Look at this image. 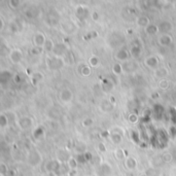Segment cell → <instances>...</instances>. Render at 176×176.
<instances>
[{"mask_svg":"<svg viewBox=\"0 0 176 176\" xmlns=\"http://www.w3.org/2000/svg\"><path fill=\"white\" fill-rule=\"evenodd\" d=\"M46 67L48 70L50 71H58L62 69L63 67L66 65V60L62 57H57V56H50L48 57L45 60Z\"/></svg>","mask_w":176,"mask_h":176,"instance_id":"obj_1","label":"cell"},{"mask_svg":"<svg viewBox=\"0 0 176 176\" xmlns=\"http://www.w3.org/2000/svg\"><path fill=\"white\" fill-rule=\"evenodd\" d=\"M59 98H60V100L62 101L63 103H65V104L70 103L72 101V99H73V93H72V91L70 89L64 88L60 91V93H59Z\"/></svg>","mask_w":176,"mask_h":176,"instance_id":"obj_2","label":"cell"},{"mask_svg":"<svg viewBox=\"0 0 176 176\" xmlns=\"http://www.w3.org/2000/svg\"><path fill=\"white\" fill-rule=\"evenodd\" d=\"M159 64H160V60H159L158 57L156 56H149L144 60V65H145L147 68L151 69V70L158 69Z\"/></svg>","mask_w":176,"mask_h":176,"instance_id":"obj_3","label":"cell"},{"mask_svg":"<svg viewBox=\"0 0 176 176\" xmlns=\"http://www.w3.org/2000/svg\"><path fill=\"white\" fill-rule=\"evenodd\" d=\"M18 125L22 130H29L33 127L34 125V120L31 118H28V116H24V118H20L18 120Z\"/></svg>","mask_w":176,"mask_h":176,"instance_id":"obj_4","label":"cell"},{"mask_svg":"<svg viewBox=\"0 0 176 176\" xmlns=\"http://www.w3.org/2000/svg\"><path fill=\"white\" fill-rule=\"evenodd\" d=\"M9 61L14 65L20 64L23 61V53L21 50H12L9 54Z\"/></svg>","mask_w":176,"mask_h":176,"instance_id":"obj_5","label":"cell"},{"mask_svg":"<svg viewBox=\"0 0 176 176\" xmlns=\"http://www.w3.org/2000/svg\"><path fill=\"white\" fill-rule=\"evenodd\" d=\"M109 138L113 144H115V145H120V144L123 142V133H120L118 131L112 132L111 134H110Z\"/></svg>","mask_w":176,"mask_h":176,"instance_id":"obj_6","label":"cell"},{"mask_svg":"<svg viewBox=\"0 0 176 176\" xmlns=\"http://www.w3.org/2000/svg\"><path fill=\"white\" fill-rule=\"evenodd\" d=\"M125 166H126V168L128 169V170H135L137 167V161L135 158H133V157H128V158H126V160H125Z\"/></svg>","mask_w":176,"mask_h":176,"instance_id":"obj_7","label":"cell"},{"mask_svg":"<svg viewBox=\"0 0 176 176\" xmlns=\"http://www.w3.org/2000/svg\"><path fill=\"white\" fill-rule=\"evenodd\" d=\"M115 58L118 59V61H120V62H126V61H129V54L127 50H120L116 52Z\"/></svg>","mask_w":176,"mask_h":176,"instance_id":"obj_8","label":"cell"},{"mask_svg":"<svg viewBox=\"0 0 176 176\" xmlns=\"http://www.w3.org/2000/svg\"><path fill=\"white\" fill-rule=\"evenodd\" d=\"M30 78H31V82H32L33 86H38V84L42 82V79H43V75H42L41 73H39V72H34V73L30 76Z\"/></svg>","mask_w":176,"mask_h":176,"instance_id":"obj_9","label":"cell"},{"mask_svg":"<svg viewBox=\"0 0 176 176\" xmlns=\"http://www.w3.org/2000/svg\"><path fill=\"white\" fill-rule=\"evenodd\" d=\"M113 88H114V84L111 79H104L103 80L102 89H103L104 92H107V93L111 92V91L113 90Z\"/></svg>","mask_w":176,"mask_h":176,"instance_id":"obj_10","label":"cell"},{"mask_svg":"<svg viewBox=\"0 0 176 176\" xmlns=\"http://www.w3.org/2000/svg\"><path fill=\"white\" fill-rule=\"evenodd\" d=\"M123 65V69H124V72H132L134 69H136L137 65L135 62H130V61H126L124 62Z\"/></svg>","mask_w":176,"mask_h":176,"instance_id":"obj_11","label":"cell"},{"mask_svg":"<svg viewBox=\"0 0 176 176\" xmlns=\"http://www.w3.org/2000/svg\"><path fill=\"white\" fill-rule=\"evenodd\" d=\"M34 42H35L36 48H42V46H44V44H45L46 40H45V38H44L43 34H40L39 33V34H37L35 36Z\"/></svg>","mask_w":176,"mask_h":176,"instance_id":"obj_12","label":"cell"},{"mask_svg":"<svg viewBox=\"0 0 176 176\" xmlns=\"http://www.w3.org/2000/svg\"><path fill=\"white\" fill-rule=\"evenodd\" d=\"M167 75H168V70H167L166 68H158L154 70V76L158 77L159 79L166 78Z\"/></svg>","mask_w":176,"mask_h":176,"instance_id":"obj_13","label":"cell"},{"mask_svg":"<svg viewBox=\"0 0 176 176\" xmlns=\"http://www.w3.org/2000/svg\"><path fill=\"white\" fill-rule=\"evenodd\" d=\"M79 72H80V74H82V76H86V77H88V76H90L91 73H92V69H91L90 65L84 64L82 66H80Z\"/></svg>","mask_w":176,"mask_h":176,"instance_id":"obj_14","label":"cell"},{"mask_svg":"<svg viewBox=\"0 0 176 176\" xmlns=\"http://www.w3.org/2000/svg\"><path fill=\"white\" fill-rule=\"evenodd\" d=\"M114 157L118 161H125L126 160V154H125L124 149L123 148H116L114 150Z\"/></svg>","mask_w":176,"mask_h":176,"instance_id":"obj_15","label":"cell"},{"mask_svg":"<svg viewBox=\"0 0 176 176\" xmlns=\"http://www.w3.org/2000/svg\"><path fill=\"white\" fill-rule=\"evenodd\" d=\"M89 65L91 67H98L100 65V59L96 56H92L90 59H89Z\"/></svg>","mask_w":176,"mask_h":176,"instance_id":"obj_16","label":"cell"},{"mask_svg":"<svg viewBox=\"0 0 176 176\" xmlns=\"http://www.w3.org/2000/svg\"><path fill=\"white\" fill-rule=\"evenodd\" d=\"M8 116L6 115L5 113H1V116H0V126L1 128H5L6 126H8Z\"/></svg>","mask_w":176,"mask_h":176,"instance_id":"obj_17","label":"cell"},{"mask_svg":"<svg viewBox=\"0 0 176 176\" xmlns=\"http://www.w3.org/2000/svg\"><path fill=\"white\" fill-rule=\"evenodd\" d=\"M159 88L162 90H167L169 88V82L167 80V78H162L159 80Z\"/></svg>","mask_w":176,"mask_h":176,"instance_id":"obj_18","label":"cell"},{"mask_svg":"<svg viewBox=\"0 0 176 176\" xmlns=\"http://www.w3.org/2000/svg\"><path fill=\"white\" fill-rule=\"evenodd\" d=\"M67 165H68V167L70 169H76L77 168V161H76V159H74L73 157H71V158H69L68 162H67Z\"/></svg>","mask_w":176,"mask_h":176,"instance_id":"obj_19","label":"cell"},{"mask_svg":"<svg viewBox=\"0 0 176 176\" xmlns=\"http://www.w3.org/2000/svg\"><path fill=\"white\" fill-rule=\"evenodd\" d=\"M112 71H113L114 74L116 75H120V74L124 73V69H123V65L122 64H115L112 68Z\"/></svg>","mask_w":176,"mask_h":176,"instance_id":"obj_20","label":"cell"},{"mask_svg":"<svg viewBox=\"0 0 176 176\" xmlns=\"http://www.w3.org/2000/svg\"><path fill=\"white\" fill-rule=\"evenodd\" d=\"M138 115L135 113H130V115H129L128 118V120L129 123H131V124H136L137 122H138Z\"/></svg>","mask_w":176,"mask_h":176,"instance_id":"obj_21","label":"cell"},{"mask_svg":"<svg viewBox=\"0 0 176 176\" xmlns=\"http://www.w3.org/2000/svg\"><path fill=\"white\" fill-rule=\"evenodd\" d=\"M82 125L84 127H86V128H89V127H91L93 125V120L91 118H84V120L82 122Z\"/></svg>","mask_w":176,"mask_h":176,"instance_id":"obj_22","label":"cell"},{"mask_svg":"<svg viewBox=\"0 0 176 176\" xmlns=\"http://www.w3.org/2000/svg\"><path fill=\"white\" fill-rule=\"evenodd\" d=\"M0 170H1V175L2 176L5 175V173H7L8 174V168L6 167V165L4 164V163H1V164H0Z\"/></svg>","mask_w":176,"mask_h":176,"instance_id":"obj_23","label":"cell"},{"mask_svg":"<svg viewBox=\"0 0 176 176\" xmlns=\"http://www.w3.org/2000/svg\"><path fill=\"white\" fill-rule=\"evenodd\" d=\"M98 149H99V151H101V152H105L106 151L105 144L103 143V142H100V143L98 144Z\"/></svg>","mask_w":176,"mask_h":176,"instance_id":"obj_24","label":"cell"},{"mask_svg":"<svg viewBox=\"0 0 176 176\" xmlns=\"http://www.w3.org/2000/svg\"><path fill=\"white\" fill-rule=\"evenodd\" d=\"M164 161L165 162H170L171 161V159H172V156H171L170 154H164Z\"/></svg>","mask_w":176,"mask_h":176,"instance_id":"obj_25","label":"cell"},{"mask_svg":"<svg viewBox=\"0 0 176 176\" xmlns=\"http://www.w3.org/2000/svg\"><path fill=\"white\" fill-rule=\"evenodd\" d=\"M139 176H148V174H147V173H145V172H142Z\"/></svg>","mask_w":176,"mask_h":176,"instance_id":"obj_26","label":"cell"}]
</instances>
